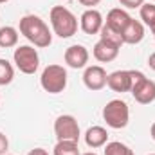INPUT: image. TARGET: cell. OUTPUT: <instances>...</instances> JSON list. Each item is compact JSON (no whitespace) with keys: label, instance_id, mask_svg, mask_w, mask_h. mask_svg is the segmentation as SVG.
I'll return each mask as SVG.
<instances>
[{"label":"cell","instance_id":"obj_6","mask_svg":"<svg viewBox=\"0 0 155 155\" xmlns=\"http://www.w3.org/2000/svg\"><path fill=\"white\" fill-rule=\"evenodd\" d=\"M15 65L24 74H35L40 67V54L38 51L31 45H20L13 52Z\"/></svg>","mask_w":155,"mask_h":155},{"label":"cell","instance_id":"obj_31","mask_svg":"<svg viewBox=\"0 0 155 155\" xmlns=\"http://www.w3.org/2000/svg\"><path fill=\"white\" fill-rule=\"evenodd\" d=\"M148 2H155V0H148Z\"/></svg>","mask_w":155,"mask_h":155},{"label":"cell","instance_id":"obj_19","mask_svg":"<svg viewBox=\"0 0 155 155\" xmlns=\"http://www.w3.org/2000/svg\"><path fill=\"white\" fill-rule=\"evenodd\" d=\"M139 9H141V20L148 27H153L155 25V4L153 2H144Z\"/></svg>","mask_w":155,"mask_h":155},{"label":"cell","instance_id":"obj_18","mask_svg":"<svg viewBox=\"0 0 155 155\" xmlns=\"http://www.w3.org/2000/svg\"><path fill=\"white\" fill-rule=\"evenodd\" d=\"M105 155H135L130 146H126L124 143L112 141L105 144Z\"/></svg>","mask_w":155,"mask_h":155},{"label":"cell","instance_id":"obj_32","mask_svg":"<svg viewBox=\"0 0 155 155\" xmlns=\"http://www.w3.org/2000/svg\"><path fill=\"white\" fill-rule=\"evenodd\" d=\"M5 155H13V153H5Z\"/></svg>","mask_w":155,"mask_h":155},{"label":"cell","instance_id":"obj_15","mask_svg":"<svg viewBox=\"0 0 155 155\" xmlns=\"http://www.w3.org/2000/svg\"><path fill=\"white\" fill-rule=\"evenodd\" d=\"M85 143L88 148H101L108 143V132L103 126H90L85 132Z\"/></svg>","mask_w":155,"mask_h":155},{"label":"cell","instance_id":"obj_23","mask_svg":"<svg viewBox=\"0 0 155 155\" xmlns=\"http://www.w3.org/2000/svg\"><path fill=\"white\" fill-rule=\"evenodd\" d=\"M9 150V139L0 132V155H5Z\"/></svg>","mask_w":155,"mask_h":155},{"label":"cell","instance_id":"obj_33","mask_svg":"<svg viewBox=\"0 0 155 155\" xmlns=\"http://www.w3.org/2000/svg\"><path fill=\"white\" fill-rule=\"evenodd\" d=\"M150 155H155V153H150Z\"/></svg>","mask_w":155,"mask_h":155},{"label":"cell","instance_id":"obj_13","mask_svg":"<svg viewBox=\"0 0 155 155\" xmlns=\"http://www.w3.org/2000/svg\"><path fill=\"white\" fill-rule=\"evenodd\" d=\"M130 20H132V16H130L124 9L116 7V9H110V11H108L107 20H105V25H107L110 31H114V33H117V35L121 36V33H123L124 27L130 24Z\"/></svg>","mask_w":155,"mask_h":155},{"label":"cell","instance_id":"obj_1","mask_svg":"<svg viewBox=\"0 0 155 155\" xmlns=\"http://www.w3.org/2000/svg\"><path fill=\"white\" fill-rule=\"evenodd\" d=\"M20 35H24L35 47H49L52 43V33L49 25L36 15H25L20 18Z\"/></svg>","mask_w":155,"mask_h":155},{"label":"cell","instance_id":"obj_5","mask_svg":"<svg viewBox=\"0 0 155 155\" xmlns=\"http://www.w3.org/2000/svg\"><path fill=\"white\" fill-rule=\"evenodd\" d=\"M134 85H132V96L141 105H150L155 101V81L146 78L141 71H132Z\"/></svg>","mask_w":155,"mask_h":155},{"label":"cell","instance_id":"obj_10","mask_svg":"<svg viewBox=\"0 0 155 155\" xmlns=\"http://www.w3.org/2000/svg\"><path fill=\"white\" fill-rule=\"evenodd\" d=\"M107 85L114 90V92H130L132 85H134V74L132 71H116L107 78Z\"/></svg>","mask_w":155,"mask_h":155},{"label":"cell","instance_id":"obj_11","mask_svg":"<svg viewBox=\"0 0 155 155\" xmlns=\"http://www.w3.org/2000/svg\"><path fill=\"white\" fill-rule=\"evenodd\" d=\"M88 51H87V47H83V45H71V47H67V51H65V63L71 67V69H83V67H87V63H88Z\"/></svg>","mask_w":155,"mask_h":155},{"label":"cell","instance_id":"obj_9","mask_svg":"<svg viewBox=\"0 0 155 155\" xmlns=\"http://www.w3.org/2000/svg\"><path fill=\"white\" fill-rule=\"evenodd\" d=\"M103 24H105L103 15L97 9H87L79 18V27L85 35H97L101 31Z\"/></svg>","mask_w":155,"mask_h":155},{"label":"cell","instance_id":"obj_12","mask_svg":"<svg viewBox=\"0 0 155 155\" xmlns=\"http://www.w3.org/2000/svg\"><path fill=\"white\" fill-rule=\"evenodd\" d=\"M119 49H121V45L99 38V41L94 45V51H92V52H94V58H96L97 61H101V63H110V61H114L117 56H119Z\"/></svg>","mask_w":155,"mask_h":155},{"label":"cell","instance_id":"obj_24","mask_svg":"<svg viewBox=\"0 0 155 155\" xmlns=\"http://www.w3.org/2000/svg\"><path fill=\"white\" fill-rule=\"evenodd\" d=\"M78 2H79L81 5H85L87 9H94V5H97L101 0H78Z\"/></svg>","mask_w":155,"mask_h":155},{"label":"cell","instance_id":"obj_20","mask_svg":"<svg viewBox=\"0 0 155 155\" xmlns=\"http://www.w3.org/2000/svg\"><path fill=\"white\" fill-rule=\"evenodd\" d=\"M13 78H15V69H13V65H11L7 60L0 58V85H9V83L13 81Z\"/></svg>","mask_w":155,"mask_h":155},{"label":"cell","instance_id":"obj_3","mask_svg":"<svg viewBox=\"0 0 155 155\" xmlns=\"http://www.w3.org/2000/svg\"><path fill=\"white\" fill-rule=\"evenodd\" d=\"M40 85L49 94H60L67 87V71L61 65H47L40 76Z\"/></svg>","mask_w":155,"mask_h":155},{"label":"cell","instance_id":"obj_25","mask_svg":"<svg viewBox=\"0 0 155 155\" xmlns=\"http://www.w3.org/2000/svg\"><path fill=\"white\" fill-rule=\"evenodd\" d=\"M27 155H49V152L43 150V148H35V150H31Z\"/></svg>","mask_w":155,"mask_h":155},{"label":"cell","instance_id":"obj_4","mask_svg":"<svg viewBox=\"0 0 155 155\" xmlns=\"http://www.w3.org/2000/svg\"><path fill=\"white\" fill-rule=\"evenodd\" d=\"M103 119L114 130H121L130 121V108L123 99H112L103 108Z\"/></svg>","mask_w":155,"mask_h":155},{"label":"cell","instance_id":"obj_16","mask_svg":"<svg viewBox=\"0 0 155 155\" xmlns=\"http://www.w3.org/2000/svg\"><path fill=\"white\" fill-rule=\"evenodd\" d=\"M18 43V31L11 25H4L0 27V47L2 49H11L16 47Z\"/></svg>","mask_w":155,"mask_h":155},{"label":"cell","instance_id":"obj_26","mask_svg":"<svg viewBox=\"0 0 155 155\" xmlns=\"http://www.w3.org/2000/svg\"><path fill=\"white\" fill-rule=\"evenodd\" d=\"M148 65H150V69H152V71H155V52L150 54V58H148Z\"/></svg>","mask_w":155,"mask_h":155},{"label":"cell","instance_id":"obj_2","mask_svg":"<svg viewBox=\"0 0 155 155\" xmlns=\"http://www.w3.org/2000/svg\"><path fill=\"white\" fill-rule=\"evenodd\" d=\"M49 20H51L54 35H58L60 38H71V36H74L78 33L76 15L71 9L63 7V5H54L51 9Z\"/></svg>","mask_w":155,"mask_h":155},{"label":"cell","instance_id":"obj_30","mask_svg":"<svg viewBox=\"0 0 155 155\" xmlns=\"http://www.w3.org/2000/svg\"><path fill=\"white\" fill-rule=\"evenodd\" d=\"M5 2H9V0H0V4H5Z\"/></svg>","mask_w":155,"mask_h":155},{"label":"cell","instance_id":"obj_22","mask_svg":"<svg viewBox=\"0 0 155 155\" xmlns=\"http://www.w3.org/2000/svg\"><path fill=\"white\" fill-rule=\"evenodd\" d=\"M119 4L126 9H135V7H141L144 4V0H119Z\"/></svg>","mask_w":155,"mask_h":155},{"label":"cell","instance_id":"obj_8","mask_svg":"<svg viewBox=\"0 0 155 155\" xmlns=\"http://www.w3.org/2000/svg\"><path fill=\"white\" fill-rule=\"evenodd\" d=\"M107 71L103 69V67H99V65H90V67H87L85 69V72H83V83H85V87L88 88V90H92V92H97V90H101V88H105L107 87Z\"/></svg>","mask_w":155,"mask_h":155},{"label":"cell","instance_id":"obj_27","mask_svg":"<svg viewBox=\"0 0 155 155\" xmlns=\"http://www.w3.org/2000/svg\"><path fill=\"white\" fill-rule=\"evenodd\" d=\"M150 135H152V139L155 141V123L152 124V128H150Z\"/></svg>","mask_w":155,"mask_h":155},{"label":"cell","instance_id":"obj_14","mask_svg":"<svg viewBox=\"0 0 155 155\" xmlns=\"http://www.w3.org/2000/svg\"><path fill=\"white\" fill-rule=\"evenodd\" d=\"M143 38H144V25H143V22L132 18L130 24H128V25L124 27V31L121 33V40H123V43L137 45V43L143 41Z\"/></svg>","mask_w":155,"mask_h":155},{"label":"cell","instance_id":"obj_17","mask_svg":"<svg viewBox=\"0 0 155 155\" xmlns=\"http://www.w3.org/2000/svg\"><path fill=\"white\" fill-rule=\"evenodd\" d=\"M52 155H81L79 153V146L74 141H58Z\"/></svg>","mask_w":155,"mask_h":155},{"label":"cell","instance_id":"obj_21","mask_svg":"<svg viewBox=\"0 0 155 155\" xmlns=\"http://www.w3.org/2000/svg\"><path fill=\"white\" fill-rule=\"evenodd\" d=\"M99 36H101V40H107V41H112V43H117V45H123L121 36H119L117 33H114V31H110L105 24H103V27H101V31H99Z\"/></svg>","mask_w":155,"mask_h":155},{"label":"cell","instance_id":"obj_29","mask_svg":"<svg viewBox=\"0 0 155 155\" xmlns=\"http://www.w3.org/2000/svg\"><path fill=\"white\" fill-rule=\"evenodd\" d=\"M150 29H152V33H153V36H155V25L153 27H150Z\"/></svg>","mask_w":155,"mask_h":155},{"label":"cell","instance_id":"obj_7","mask_svg":"<svg viewBox=\"0 0 155 155\" xmlns=\"http://www.w3.org/2000/svg\"><path fill=\"white\" fill-rule=\"evenodd\" d=\"M54 135L58 141H79V124H78L76 117L69 116V114H63V116H58L54 121Z\"/></svg>","mask_w":155,"mask_h":155},{"label":"cell","instance_id":"obj_28","mask_svg":"<svg viewBox=\"0 0 155 155\" xmlns=\"http://www.w3.org/2000/svg\"><path fill=\"white\" fill-rule=\"evenodd\" d=\"M81 155H97V153H94V152H87V153H81Z\"/></svg>","mask_w":155,"mask_h":155}]
</instances>
